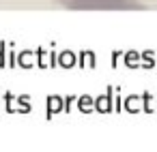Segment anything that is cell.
<instances>
[{
	"mask_svg": "<svg viewBox=\"0 0 157 152\" xmlns=\"http://www.w3.org/2000/svg\"><path fill=\"white\" fill-rule=\"evenodd\" d=\"M67 9L73 11H140L144 9L138 0H67Z\"/></svg>",
	"mask_w": 157,
	"mask_h": 152,
	"instance_id": "6da1fadb",
	"label": "cell"
},
{
	"mask_svg": "<svg viewBox=\"0 0 157 152\" xmlns=\"http://www.w3.org/2000/svg\"><path fill=\"white\" fill-rule=\"evenodd\" d=\"M58 2H63V5H65V2H67V0H58Z\"/></svg>",
	"mask_w": 157,
	"mask_h": 152,
	"instance_id": "7a4b0ae2",
	"label": "cell"
}]
</instances>
